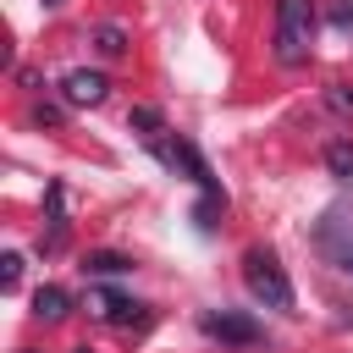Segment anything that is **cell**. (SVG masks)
<instances>
[{
  "mask_svg": "<svg viewBox=\"0 0 353 353\" xmlns=\"http://www.w3.org/2000/svg\"><path fill=\"white\" fill-rule=\"evenodd\" d=\"M243 281L265 309H292V281H287V270H281V259L270 248H248L243 254Z\"/></svg>",
  "mask_w": 353,
  "mask_h": 353,
  "instance_id": "7a4b0ae2",
  "label": "cell"
},
{
  "mask_svg": "<svg viewBox=\"0 0 353 353\" xmlns=\"http://www.w3.org/2000/svg\"><path fill=\"white\" fill-rule=\"evenodd\" d=\"M72 353H88V347H72Z\"/></svg>",
  "mask_w": 353,
  "mask_h": 353,
  "instance_id": "e0dca14e",
  "label": "cell"
},
{
  "mask_svg": "<svg viewBox=\"0 0 353 353\" xmlns=\"http://www.w3.org/2000/svg\"><path fill=\"white\" fill-rule=\"evenodd\" d=\"M320 248L342 265V270H353V221H347V210H325V221H320Z\"/></svg>",
  "mask_w": 353,
  "mask_h": 353,
  "instance_id": "8992f818",
  "label": "cell"
},
{
  "mask_svg": "<svg viewBox=\"0 0 353 353\" xmlns=\"http://www.w3.org/2000/svg\"><path fill=\"white\" fill-rule=\"evenodd\" d=\"M331 22H336L342 33H353V0H342V6H331Z\"/></svg>",
  "mask_w": 353,
  "mask_h": 353,
  "instance_id": "2e32d148",
  "label": "cell"
},
{
  "mask_svg": "<svg viewBox=\"0 0 353 353\" xmlns=\"http://www.w3.org/2000/svg\"><path fill=\"white\" fill-rule=\"evenodd\" d=\"M88 303H94V314L110 320V325H149V303H138V298H127V292H116V287H88Z\"/></svg>",
  "mask_w": 353,
  "mask_h": 353,
  "instance_id": "5b68a950",
  "label": "cell"
},
{
  "mask_svg": "<svg viewBox=\"0 0 353 353\" xmlns=\"http://www.w3.org/2000/svg\"><path fill=\"white\" fill-rule=\"evenodd\" d=\"M314 44V0H276V61L303 66Z\"/></svg>",
  "mask_w": 353,
  "mask_h": 353,
  "instance_id": "6da1fadb",
  "label": "cell"
},
{
  "mask_svg": "<svg viewBox=\"0 0 353 353\" xmlns=\"http://www.w3.org/2000/svg\"><path fill=\"white\" fill-rule=\"evenodd\" d=\"M127 270H132V259H127V254H110V248L83 254V276H127Z\"/></svg>",
  "mask_w": 353,
  "mask_h": 353,
  "instance_id": "9c48e42d",
  "label": "cell"
},
{
  "mask_svg": "<svg viewBox=\"0 0 353 353\" xmlns=\"http://www.w3.org/2000/svg\"><path fill=\"white\" fill-rule=\"evenodd\" d=\"M33 121L39 127H61V105H33Z\"/></svg>",
  "mask_w": 353,
  "mask_h": 353,
  "instance_id": "9a60e30c",
  "label": "cell"
},
{
  "mask_svg": "<svg viewBox=\"0 0 353 353\" xmlns=\"http://www.w3.org/2000/svg\"><path fill=\"white\" fill-rule=\"evenodd\" d=\"M94 50H99L105 61L127 55V28H121V22H99V28H94Z\"/></svg>",
  "mask_w": 353,
  "mask_h": 353,
  "instance_id": "30bf717a",
  "label": "cell"
},
{
  "mask_svg": "<svg viewBox=\"0 0 353 353\" xmlns=\"http://www.w3.org/2000/svg\"><path fill=\"white\" fill-rule=\"evenodd\" d=\"M17 353H33V347H17Z\"/></svg>",
  "mask_w": 353,
  "mask_h": 353,
  "instance_id": "ac0fdd59",
  "label": "cell"
},
{
  "mask_svg": "<svg viewBox=\"0 0 353 353\" xmlns=\"http://www.w3.org/2000/svg\"><path fill=\"white\" fill-rule=\"evenodd\" d=\"M325 171H331L336 182H353V143H347V138L325 149Z\"/></svg>",
  "mask_w": 353,
  "mask_h": 353,
  "instance_id": "7c38bea8",
  "label": "cell"
},
{
  "mask_svg": "<svg viewBox=\"0 0 353 353\" xmlns=\"http://www.w3.org/2000/svg\"><path fill=\"white\" fill-rule=\"evenodd\" d=\"M0 287H6V292L22 287V254H6V259H0Z\"/></svg>",
  "mask_w": 353,
  "mask_h": 353,
  "instance_id": "5bb4252c",
  "label": "cell"
},
{
  "mask_svg": "<svg viewBox=\"0 0 353 353\" xmlns=\"http://www.w3.org/2000/svg\"><path fill=\"white\" fill-rule=\"evenodd\" d=\"M33 314H39L44 325H55V320H66V314H72V298H66V287H55V281H44V287L33 292Z\"/></svg>",
  "mask_w": 353,
  "mask_h": 353,
  "instance_id": "ba28073f",
  "label": "cell"
},
{
  "mask_svg": "<svg viewBox=\"0 0 353 353\" xmlns=\"http://www.w3.org/2000/svg\"><path fill=\"white\" fill-rule=\"evenodd\" d=\"M325 105L336 116H353V83H325Z\"/></svg>",
  "mask_w": 353,
  "mask_h": 353,
  "instance_id": "4fadbf2b",
  "label": "cell"
},
{
  "mask_svg": "<svg viewBox=\"0 0 353 353\" xmlns=\"http://www.w3.org/2000/svg\"><path fill=\"white\" fill-rule=\"evenodd\" d=\"M199 331H204L210 342H226V347H259V342H265L259 320L243 314V309H204V314H199Z\"/></svg>",
  "mask_w": 353,
  "mask_h": 353,
  "instance_id": "277c9868",
  "label": "cell"
},
{
  "mask_svg": "<svg viewBox=\"0 0 353 353\" xmlns=\"http://www.w3.org/2000/svg\"><path fill=\"white\" fill-rule=\"evenodd\" d=\"M149 149H154V160L160 165H171V171H182L193 188H204V193H215V199H226L221 188H215V176H210V165H204V154L188 143V138H176V132H160V138H149Z\"/></svg>",
  "mask_w": 353,
  "mask_h": 353,
  "instance_id": "3957f363",
  "label": "cell"
},
{
  "mask_svg": "<svg viewBox=\"0 0 353 353\" xmlns=\"http://www.w3.org/2000/svg\"><path fill=\"white\" fill-rule=\"evenodd\" d=\"M127 127H138V138L149 143V138H160V132H165V116H160L154 105H132V116H127Z\"/></svg>",
  "mask_w": 353,
  "mask_h": 353,
  "instance_id": "8fae6325",
  "label": "cell"
},
{
  "mask_svg": "<svg viewBox=\"0 0 353 353\" xmlns=\"http://www.w3.org/2000/svg\"><path fill=\"white\" fill-rule=\"evenodd\" d=\"M61 94H66V105H105L110 83H105V72L77 66V72H66V77H61Z\"/></svg>",
  "mask_w": 353,
  "mask_h": 353,
  "instance_id": "52a82bcc",
  "label": "cell"
}]
</instances>
